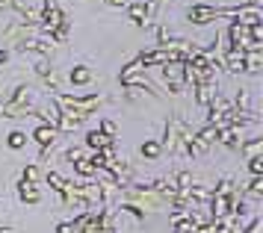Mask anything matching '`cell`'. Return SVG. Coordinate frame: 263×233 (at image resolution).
Returning a JSON list of instances; mask_svg holds the SVG:
<instances>
[{"label":"cell","mask_w":263,"mask_h":233,"mask_svg":"<svg viewBox=\"0 0 263 233\" xmlns=\"http://www.w3.org/2000/svg\"><path fill=\"white\" fill-rule=\"evenodd\" d=\"M18 198L24 201V204H39L42 201V192H39V186H33V183H18Z\"/></svg>","instance_id":"cell-19"},{"label":"cell","mask_w":263,"mask_h":233,"mask_svg":"<svg viewBox=\"0 0 263 233\" xmlns=\"http://www.w3.org/2000/svg\"><path fill=\"white\" fill-rule=\"evenodd\" d=\"M65 160H68V163H80V160H86V153L80 151V148H68V151H65Z\"/></svg>","instance_id":"cell-32"},{"label":"cell","mask_w":263,"mask_h":233,"mask_svg":"<svg viewBox=\"0 0 263 233\" xmlns=\"http://www.w3.org/2000/svg\"><path fill=\"white\" fill-rule=\"evenodd\" d=\"M53 101H57V106H62L68 115L77 118L80 124H83L86 118L98 109V104H101V98H98V94H83V98H77V94H57Z\"/></svg>","instance_id":"cell-2"},{"label":"cell","mask_w":263,"mask_h":233,"mask_svg":"<svg viewBox=\"0 0 263 233\" xmlns=\"http://www.w3.org/2000/svg\"><path fill=\"white\" fill-rule=\"evenodd\" d=\"M225 68L231 74H246V53L242 50H225Z\"/></svg>","instance_id":"cell-13"},{"label":"cell","mask_w":263,"mask_h":233,"mask_svg":"<svg viewBox=\"0 0 263 233\" xmlns=\"http://www.w3.org/2000/svg\"><path fill=\"white\" fill-rule=\"evenodd\" d=\"M33 139L42 145V151L48 153L53 145H57V139H60V130H53V127H48V124H39L36 130H33Z\"/></svg>","instance_id":"cell-9"},{"label":"cell","mask_w":263,"mask_h":233,"mask_svg":"<svg viewBox=\"0 0 263 233\" xmlns=\"http://www.w3.org/2000/svg\"><path fill=\"white\" fill-rule=\"evenodd\" d=\"M121 86H133V89H145V92H151L160 98V92H157V86L151 83V77H148V71L139 65V62H130L127 68L121 71Z\"/></svg>","instance_id":"cell-3"},{"label":"cell","mask_w":263,"mask_h":233,"mask_svg":"<svg viewBox=\"0 0 263 233\" xmlns=\"http://www.w3.org/2000/svg\"><path fill=\"white\" fill-rule=\"evenodd\" d=\"M3 62H9V50H6V47L0 50V65H3Z\"/></svg>","instance_id":"cell-36"},{"label":"cell","mask_w":263,"mask_h":233,"mask_svg":"<svg viewBox=\"0 0 263 233\" xmlns=\"http://www.w3.org/2000/svg\"><path fill=\"white\" fill-rule=\"evenodd\" d=\"M186 18H190V24L204 27V24L219 21V18H231V9H219V6H204V3H198V6H190Z\"/></svg>","instance_id":"cell-5"},{"label":"cell","mask_w":263,"mask_h":233,"mask_svg":"<svg viewBox=\"0 0 263 233\" xmlns=\"http://www.w3.org/2000/svg\"><path fill=\"white\" fill-rule=\"evenodd\" d=\"M192 133L190 127H186V121L180 115H172L168 118V124H166V133H163V142H160V148L168 153H178V151H190V145H192Z\"/></svg>","instance_id":"cell-1"},{"label":"cell","mask_w":263,"mask_h":233,"mask_svg":"<svg viewBox=\"0 0 263 233\" xmlns=\"http://www.w3.org/2000/svg\"><path fill=\"white\" fill-rule=\"evenodd\" d=\"M192 92H195V104L210 106V101H213V94H216V86L213 83H198V86H192Z\"/></svg>","instance_id":"cell-16"},{"label":"cell","mask_w":263,"mask_h":233,"mask_svg":"<svg viewBox=\"0 0 263 233\" xmlns=\"http://www.w3.org/2000/svg\"><path fill=\"white\" fill-rule=\"evenodd\" d=\"M172 224H175V233H195V224L183 212H172Z\"/></svg>","instance_id":"cell-22"},{"label":"cell","mask_w":263,"mask_h":233,"mask_svg":"<svg viewBox=\"0 0 263 233\" xmlns=\"http://www.w3.org/2000/svg\"><path fill=\"white\" fill-rule=\"evenodd\" d=\"M231 18L242 27H254V24H263V15H260V6H237V9H231Z\"/></svg>","instance_id":"cell-7"},{"label":"cell","mask_w":263,"mask_h":233,"mask_svg":"<svg viewBox=\"0 0 263 233\" xmlns=\"http://www.w3.org/2000/svg\"><path fill=\"white\" fill-rule=\"evenodd\" d=\"M6 9H12V0H0V12H6Z\"/></svg>","instance_id":"cell-35"},{"label":"cell","mask_w":263,"mask_h":233,"mask_svg":"<svg viewBox=\"0 0 263 233\" xmlns=\"http://www.w3.org/2000/svg\"><path fill=\"white\" fill-rule=\"evenodd\" d=\"M109 6H124V3H121V0H107Z\"/></svg>","instance_id":"cell-38"},{"label":"cell","mask_w":263,"mask_h":233,"mask_svg":"<svg viewBox=\"0 0 263 233\" xmlns=\"http://www.w3.org/2000/svg\"><path fill=\"white\" fill-rule=\"evenodd\" d=\"M98 130H101V133H104L107 139H116V133H119V127H116V124H112L109 118H107V121H101V127H98Z\"/></svg>","instance_id":"cell-31"},{"label":"cell","mask_w":263,"mask_h":233,"mask_svg":"<svg viewBox=\"0 0 263 233\" xmlns=\"http://www.w3.org/2000/svg\"><path fill=\"white\" fill-rule=\"evenodd\" d=\"M74 171L80 177H95L98 171H95V165L89 163V160H80V163H74Z\"/></svg>","instance_id":"cell-28"},{"label":"cell","mask_w":263,"mask_h":233,"mask_svg":"<svg viewBox=\"0 0 263 233\" xmlns=\"http://www.w3.org/2000/svg\"><path fill=\"white\" fill-rule=\"evenodd\" d=\"M239 151H242L246 160H251V157H263V139L260 136H251V139H246L242 145H239Z\"/></svg>","instance_id":"cell-17"},{"label":"cell","mask_w":263,"mask_h":233,"mask_svg":"<svg viewBox=\"0 0 263 233\" xmlns=\"http://www.w3.org/2000/svg\"><path fill=\"white\" fill-rule=\"evenodd\" d=\"M263 53L260 50H246V71H260Z\"/></svg>","instance_id":"cell-24"},{"label":"cell","mask_w":263,"mask_h":233,"mask_svg":"<svg viewBox=\"0 0 263 233\" xmlns=\"http://www.w3.org/2000/svg\"><path fill=\"white\" fill-rule=\"evenodd\" d=\"M139 153H142L145 160H160L163 148H160V142H157V139H145L142 145H139Z\"/></svg>","instance_id":"cell-20"},{"label":"cell","mask_w":263,"mask_h":233,"mask_svg":"<svg viewBox=\"0 0 263 233\" xmlns=\"http://www.w3.org/2000/svg\"><path fill=\"white\" fill-rule=\"evenodd\" d=\"M50 71H53V68H50L48 56H39V62H36V74H39V77H42V80H45V77H48Z\"/></svg>","instance_id":"cell-30"},{"label":"cell","mask_w":263,"mask_h":233,"mask_svg":"<svg viewBox=\"0 0 263 233\" xmlns=\"http://www.w3.org/2000/svg\"><path fill=\"white\" fill-rule=\"evenodd\" d=\"M92 68L89 65H77V68H71V74H68V80H71V86H89L92 83Z\"/></svg>","instance_id":"cell-18"},{"label":"cell","mask_w":263,"mask_h":233,"mask_svg":"<svg viewBox=\"0 0 263 233\" xmlns=\"http://www.w3.org/2000/svg\"><path fill=\"white\" fill-rule=\"evenodd\" d=\"M145 3H148L151 9H157V6H160V3H166V0H145Z\"/></svg>","instance_id":"cell-37"},{"label":"cell","mask_w":263,"mask_h":233,"mask_svg":"<svg viewBox=\"0 0 263 233\" xmlns=\"http://www.w3.org/2000/svg\"><path fill=\"white\" fill-rule=\"evenodd\" d=\"M0 233H15V230H9V227H0Z\"/></svg>","instance_id":"cell-39"},{"label":"cell","mask_w":263,"mask_h":233,"mask_svg":"<svg viewBox=\"0 0 263 233\" xmlns=\"http://www.w3.org/2000/svg\"><path fill=\"white\" fill-rule=\"evenodd\" d=\"M45 183H48V186L53 189V192H62L68 180H65V177H62L60 171H48V174H45Z\"/></svg>","instance_id":"cell-25"},{"label":"cell","mask_w":263,"mask_h":233,"mask_svg":"<svg viewBox=\"0 0 263 233\" xmlns=\"http://www.w3.org/2000/svg\"><path fill=\"white\" fill-rule=\"evenodd\" d=\"M57 233H74L71 222H65V224H60V227H57Z\"/></svg>","instance_id":"cell-34"},{"label":"cell","mask_w":263,"mask_h":233,"mask_svg":"<svg viewBox=\"0 0 263 233\" xmlns=\"http://www.w3.org/2000/svg\"><path fill=\"white\" fill-rule=\"evenodd\" d=\"M127 15H130V21L136 24V27H145L148 18L154 15V9H151L145 0H139V3H130V6H127Z\"/></svg>","instance_id":"cell-10"},{"label":"cell","mask_w":263,"mask_h":233,"mask_svg":"<svg viewBox=\"0 0 263 233\" xmlns=\"http://www.w3.org/2000/svg\"><path fill=\"white\" fill-rule=\"evenodd\" d=\"M160 68H163V80L168 83L172 94H180V89H183V62H166Z\"/></svg>","instance_id":"cell-6"},{"label":"cell","mask_w":263,"mask_h":233,"mask_svg":"<svg viewBox=\"0 0 263 233\" xmlns=\"http://www.w3.org/2000/svg\"><path fill=\"white\" fill-rule=\"evenodd\" d=\"M33 115H39L42 121H45V124H48V127H53V130H57V121H60V115H62V112H60V106H57V101L50 98L48 104H45V106H39V109L33 112Z\"/></svg>","instance_id":"cell-11"},{"label":"cell","mask_w":263,"mask_h":233,"mask_svg":"<svg viewBox=\"0 0 263 233\" xmlns=\"http://www.w3.org/2000/svg\"><path fill=\"white\" fill-rule=\"evenodd\" d=\"M246 198L249 201H263V177H251V183L246 186Z\"/></svg>","instance_id":"cell-21"},{"label":"cell","mask_w":263,"mask_h":233,"mask_svg":"<svg viewBox=\"0 0 263 233\" xmlns=\"http://www.w3.org/2000/svg\"><path fill=\"white\" fill-rule=\"evenodd\" d=\"M109 145H112V139H107V136H104V133H101V130H89V133H86V148H89V151H95V153H101L104 151V148H109Z\"/></svg>","instance_id":"cell-14"},{"label":"cell","mask_w":263,"mask_h":233,"mask_svg":"<svg viewBox=\"0 0 263 233\" xmlns=\"http://www.w3.org/2000/svg\"><path fill=\"white\" fill-rule=\"evenodd\" d=\"M77 127H80V121L74 115H68V112H62L60 121H57V130H62V133H74Z\"/></svg>","instance_id":"cell-23"},{"label":"cell","mask_w":263,"mask_h":233,"mask_svg":"<svg viewBox=\"0 0 263 233\" xmlns=\"http://www.w3.org/2000/svg\"><path fill=\"white\" fill-rule=\"evenodd\" d=\"M6 145H9L12 151H21V148L27 145V133H21V130H12V133L6 136Z\"/></svg>","instance_id":"cell-26"},{"label":"cell","mask_w":263,"mask_h":233,"mask_svg":"<svg viewBox=\"0 0 263 233\" xmlns=\"http://www.w3.org/2000/svg\"><path fill=\"white\" fill-rule=\"evenodd\" d=\"M33 101H36V89H33V86H18V89H15V94L9 98V104L21 106V109H30V106H33Z\"/></svg>","instance_id":"cell-12"},{"label":"cell","mask_w":263,"mask_h":233,"mask_svg":"<svg viewBox=\"0 0 263 233\" xmlns=\"http://www.w3.org/2000/svg\"><path fill=\"white\" fill-rule=\"evenodd\" d=\"M27 38H33V27H27V24L21 21H12L9 27H6V33H3V42L6 45H21V42H27Z\"/></svg>","instance_id":"cell-8"},{"label":"cell","mask_w":263,"mask_h":233,"mask_svg":"<svg viewBox=\"0 0 263 233\" xmlns=\"http://www.w3.org/2000/svg\"><path fill=\"white\" fill-rule=\"evenodd\" d=\"M62 21H65V15L60 12L57 0H45V3H42V12H39V30H42V33H48L50 38H53V33L60 30Z\"/></svg>","instance_id":"cell-4"},{"label":"cell","mask_w":263,"mask_h":233,"mask_svg":"<svg viewBox=\"0 0 263 233\" xmlns=\"http://www.w3.org/2000/svg\"><path fill=\"white\" fill-rule=\"evenodd\" d=\"M21 180H24V183H33V186H36L39 180H42V171H39V165H27L24 171H21Z\"/></svg>","instance_id":"cell-27"},{"label":"cell","mask_w":263,"mask_h":233,"mask_svg":"<svg viewBox=\"0 0 263 233\" xmlns=\"http://www.w3.org/2000/svg\"><path fill=\"white\" fill-rule=\"evenodd\" d=\"M239 139H242V130L234 127V124H228V127H222L219 133H216V142H222V145H228V148H237Z\"/></svg>","instance_id":"cell-15"},{"label":"cell","mask_w":263,"mask_h":233,"mask_svg":"<svg viewBox=\"0 0 263 233\" xmlns=\"http://www.w3.org/2000/svg\"><path fill=\"white\" fill-rule=\"evenodd\" d=\"M124 94H127V101H133V104H139V101L145 98L142 89H133V86H127V92H124Z\"/></svg>","instance_id":"cell-33"},{"label":"cell","mask_w":263,"mask_h":233,"mask_svg":"<svg viewBox=\"0 0 263 233\" xmlns=\"http://www.w3.org/2000/svg\"><path fill=\"white\" fill-rule=\"evenodd\" d=\"M249 163V174L251 177H263V157H251V160H246Z\"/></svg>","instance_id":"cell-29"}]
</instances>
